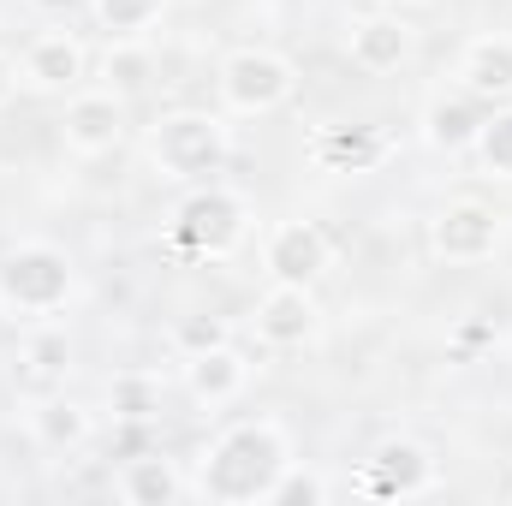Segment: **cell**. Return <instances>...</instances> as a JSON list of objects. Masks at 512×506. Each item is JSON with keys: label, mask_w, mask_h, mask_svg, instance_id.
I'll return each instance as SVG.
<instances>
[{"label": "cell", "mask_w": 512, "mask_h": 506, "mask_svg": "<svg viewBox=\"0 0 512 506\" xmlns=\"http://www.w3.org/2000/svg\"><path fill=\"white\" fill-rule=\"evenodd\" d=\"M292 465V441L274 417H245L233 429H221L203 453H197V477H191V495L221 506H268L274 477Z\"/></svg>", "instance_id": "cell-1"}, {"label": "cell", "mask_w": 512, "mask_h": 506, "mask_svg": "<svg viewBox=\"0 0 512 506\" xmlns=\"http://www.w3.org/2000/svg\"><path fill=\"white\" fill-rule=\"evenodd\" d=\"M233 155L227 114L209 108H173L149 126V167L173 185H209Z\"/></svg>", "instance_id": "cell-2"}, {"label": "cell", "mask_w": 512, "mask_h": 506, "mask_svg": "<svg viewBox=\"0 0 512 506\" xmlns=\"http://www.w3.org/2000/svg\"><path fill=\"white\" fill-rule=\"evenodd\" d=\"M78 292V262L48 245V239H24L0 256V304L12 316H30V322H48L72 304Z\"/></svg>", "instance_id": "cell-3"}, {"label": "cell", "mask_w": 512, "mask_h": 506, "mask_svg": "<svg viewBox=\"0 0 512 506\" xmlns=\"http://www.w3.org/2000/svg\"><path fill=\"white\" fill-rule=\"evenodd\" d=\"M245 239H251V203L215 179L197 185L167 221V245L179 256H197V262H227Z\"/></svg>", "instance_id": "cell-4"}, {"label": "cell", "mask_w": 512, "mask_h": 506, "mask_svg": "<svg viewBox=\"0 0 512 506\" xmlns=\"http://www.w3.org/2000/svg\"><path fill=\"white\" fill-rule=\"evenodd\" d=\"M215 90H221V108H227L233 120H262V114H274V108H286V102H292L298 72H292V60H286V54L256 48V42H251V48H233V54L221 60Z\"/></svg>", "instance_id": "cell-5"}, {"label": "cell", "mask_w": 512, "mask_h": 506, "mask_svg": "<svg viewBox=\"0 0 512 506\" xmlns=\"http://www.w3.org/2000/svg\"><path fill=\"white\" fill-rule=\"evenodd\" d=\"M126 131H131V108H126V96H120V90L96 84V90H72V96H66L60 137H66V149H72V155H84V161L114 155V149L126 143Z\"/></svg>", "instance_id": "cell-6"}, {"label": "cell", "mask_w": 512, "mask_h": 506, "mask_svg": "<svg viewBox=\"0 0 512 506\" xmlns=\"http://www.w3.org/2000/svg\"><path fill=\"white\" fill-rule=\"evenodd\" d=\"M334 268V239L316 221H274L262 239V274L274 286H310Z\"/></svg>", "instance_id": "cell-7"}, {"label": "cell", "mask_w": 512, "mask_h": 506, "mask_svg": "<svg viewBox=\"0 0 512 506\" xmlns=\"http://www.w3.org/2000/svg\"><path fill=\"white\" fill-rule=\"evenodd\" d=\"M501 239H507L501 215H495L489 203H477V197L447 203V209H435V221H429V251L441 256V262H453V268L489 262V256L501 251Z\"/></svg>", "instance_id": "cell-8"}, {"label": "cell", "mask_w": 512, "mask_h": 506, "mask_svg": "<svg viewBox=\"0 0 512 506\" xmlns=\"http://www.w3.org/2000/svg\"><path fill=\"white\" fill-rule=\"evenodd\" d=\"M435 453L423 447V441H411V435H387L382 447L364 459V495H376V501H417V495H429L435 489Z\"/></svg>", "instance_id": "cell-9"}, {"label": "cell", "mask_w": 512, "mask_h": 506, "mask_svg": "<svg viewBox=\"0 0 512 506\" xmlns=\"http://www.w3.org/2000/svg\"><path fill=\"white\" fill-rule=\"evenodd\" d=\"M251 334L268 346V352H298L322 334V310H316V292L310 286H274L256 298V316H251Z\"/></svg>", "instance_id": "cell-10"}, {"label": "cell", "mask_w": 512, "mask_h": 506, "mask_svg": "<svg viewBox=\"0 0 512 506\" xmlns=\"http://www.w3.org/2000/svg\"><path fill=\"white\" fill-rule=\"evenodd\" d=\"M18 78H24V90H36V96H72V90H84V78H90V54H84V42H78L72 30H42V36L24 48Z\"/></svg>", "instance_id": "cell-11"}, {"label": "cell", "mask_w": 512, "mask_h": 506, "mask_svg": "<svg viewBox=\"0 0 512 506\" xmlns=\"http://www.w3.org/2000/svg\"><path fill=\"white\" fill-rule=\"evenodd\" d=\"M346 54H352V66H358V72L382 78V72H399V66L417 54V30H411L393 6H382V12H364V18H352Z\"/></svg>", "instance_id": "cell-12"}, {"label": "cell", "mask_w": 512, "mask_h": 506, "mask_svg": "<svg viewBox=\"0 0 512 506\" xmlns=\"http://www.w3.org/2000/svg\"><path fill=\"white\" fill-rule=\"evenodd\" d=\"M453 78H459V90H471V96L489 102V108L512 102V36H501V30L471 36V42L459 48Z\"/></svg>", "instance_id": "cell-13"}, {"label": "cell", "mask_w": 512, "mask_h": 506, "mask_svg": "<svg viewBox=\"0 0 512 506\" xmlns=\"http://www.w3.org/2000/svg\"><path fill=\"white\" fill-rule=\"evenodd\" d=\"M489 120V102H477L471 90H435L423 102V143L441 149V155H465L477 143V126Z\"/></svg>", "instance_id": "cell-14"}, {"label": "cell", "mask_w": 512, "mask_h": 506, "mask_svg": "<svg viewBox=\"0 0 512 506\" xmlns=\"http://www.w3.org/2000/svg\"><path fill=\"white\" fill-rule=\"evenodd\" d=\"M245 381H251V358L227 340V346H209V352H197V358H185V393L197 399V405H233L239 393H245Z\"/></svg>", "instance_id": "cell-15"}, {"label": "cell", "mask_w": 512, "mask_h": 506, "mask_svg": "<svg viewBox=\"0 0 512 506\" xmlns=\"http://www.w3.org/2000/svg\"><path fill=\"white\" fill-rule=\"evenodd\" d=\"M114 489H120L126 506H173V501L191 495L185 471H179L173 459H161V453H137V459H126L120 477H114Z\"/></svg>", "instance_id": "cell-16"}, {"label": "cell", "mask_w": 512, "mask_h": 506, "mask_svg": "<svg viewBox=\"0 0 512 506\" xmlns=\"http://www.w3.org/2000/svg\"><path fill=\"white\" fill-rule=\"evenodd\" d=\"M376 161H382V137L370 126L316 131V167H328V173H370Z\"/></svg>", "instance_id": "cell-17"}, {"label": "cell", "mask_w": 512, "mask_h": 506, "mask_svg": "<svg viewBox=\"0 0 512 506\" xmlns=\"http://www.w3.org/2000/svg\"><path fill=\"white\" fill-rule=\"evenodd\" d=\"M30 429H36V441H42V447L72 453V447H84V441H90V411H84L78 399H66V393H48V399L30 411Z\"/></svg>", "instance_id": "cell-18"}, {"label": "cell", "mask_w": 512, "mask_h": 506, "mask_svg": "<svg viewBox=\"0 0 512 506\" xmlns=\"http://www.w3.org/2000/svg\"><path fill=\"white\" fill-rule=\"evenodd\" d=\"M18 364H24V381H36V387H60L66 370H72V340H66L60 328H36V334L24 340Z\"/></svg>", "instance_id": "cell-19"}, {"label": "cell", "mask_w": 512, "mask_h": 506, "mask_svg": "<svg viewBox=\"0 0 512 506\" xmlns=\"http://www.w3.org/2000/svg\"><path fill=\"white\" fill-rule=\"evenodd\" d=\"M471 155H477V167H483L489 179H512V102L489 108V120L477 126Z\"/></svg>", "instance_id": "cell-20"}, {"label": "cell", "mask_w": 512, "mask_h": 506, "mask_svg": "<svg viewBox=\"0 0 512 506\" xmlns=\"http://www.w3.org/2000/svg\"><path fill=\"white\" fill-rule=\"evenodd\" d=\"M90 6H96V24L108 30V42H137L167 12V0H90Z\"/></svg>", "instance_id": "cell-21"}, {"label": "cell", "mask_w": 512, "mask_h": 506, "mask_svg": "<svg viewBox=\"0 0 512 506\" xmlns=\"http://www.w3.org/2000/svg\"><path fill=\"white\" fill-rule=\"evenodd\" d=\"M328 495H334V489H328V477L292 459V465L274 477V489H268V506H322Z\"/></svg>", "instance_id": "cell-22"}, {"label": "cell", "mask_w": 512, "mask_h": 506, "mask_svg": "<svg viewBox=\"0 0 512 506\" xmlns=\"http://www.w3.org/2000/svg\"><path fill=\"white\" fill-rule=\"evenodd\" d=\"M108 411H114L120 423L155 417V411H161V387H155V376H120L114 387H108Z\"/></svg>", "instance_id": "cell-23"}, {"label": "cell", "mask_w": 512, "mask_h": 506, "mask_svg": "<svg viewBox=\"0 0 512 506\" xmlns=\"http://www.w3.org/2000/svg\"><path fill=\"white\" fill-rule=\"evenodd\" d=\"M102 84H108V90H120V96L131 102V96L149 84V54H143L137 42H114V48H108V60H102Z\"/></svg>", "instance_id": "cell-24"}, {"label": "cell", "mask_w": 512, "mask_h": 506, "mask_svg": "<svg viewBox=\"0 0 512 506\" xmlns=\"http://www.w3.org/2000/svg\"><path fill=\"white\" fill-rule=\"evenodd\" d=\"M227 340H233V328H227L221 316H203V310H197V316H179V322H173V346H179L185 358H197V352H209V346H227Z\"/></svg>", "instance_id": "cell-25"}, {"label": "cell", "mask_w": 512, "mask_h": 506, "mask_svg": "<svg viewBox=\"0 0 512 506\" xmlns=\"http://www.w3.org/2000/svg\"><path fill=\"white\" fill-rule=\"evenodd\" d=\"M18 84H24V78H18V60H12V54L0 48V108H6L12 96H18Z\"/></svg>", "instance_id": "cell-26"}, {"label": "cell", "mask_w": 512, "mask_h": 506, "mask_svg": "<svg viewBox=\"0 0 512 506\" xmlns=\"http://www.w3.org/2000/svg\"><path fill=\"white\" fill-rule=\"evenodd\" d=\"M30 6H36V12H72L78 0H30Z\"/></svg>", "instance_id": "cell-27"}, {"label": "cell", "mask_w": 512, "mask_h": 506, "mask_svg": "<svg viewBox=\"0 0 512 506\" xmlns=\"http://www.w3.org/2000/svg\"><path fill=\"white\" fill-rule=\"evenodd\" d=\"M376 6H393V12H399V6H417V0H376Z\"/></svg>", "instance_id": "cell-28"}]
</instances>
